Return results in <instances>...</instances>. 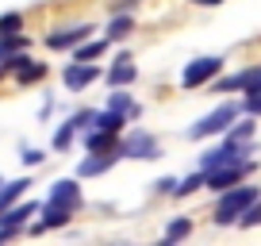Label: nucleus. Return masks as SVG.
<instances>
[{
    "label": "nucleus",
    "mask_w": 261,
    "mask_h": 246,
    "mask_svg": "<svg viewBox=\"0 0 261 246\" xmlns=\"http://www.w3.org/2000/svg\"><path fill=\"white\" fill-rule=\"evenodd\" d=\"M234 89L257 92V89H261V69H246V73H238V77H227V81H219V92H234Z\"/></svg>",
    "instance_id": "obj_5"
},
{
    "label": "nucleus",
    "mask_w": 261,
    "mask_h": 246,
    "mask_svg": "<svg viewBox=\"0 0 261 246\" xmlns=\"http://www.w3.org/2000/svg\"><path fill=\"white\" fill-rule=\"evenodd\" d=\"M180 235H188V219H177L169 227V238H180Z\"/></svg>",
    "instance_id": "obj_23"
},
{
    "label": "nucleus",
    "mask_w": 261,
    "mask_h": 246,
    "mask_svg": "<svg viewBox=\"0 0 261 246\" xmlns=\"http://www.w3.org/2000/svg\"><path fill=\"white\" fill-rule=\"evenodd\" d=\"M246 112H250V115H261V89L246 96Z\"/></svg>",
    "instance_id": "obj_20"
},
{
    "label": "nucleus",
    "mask_w": 261,
    "mask_h": 246,
    "mask_svg": "<svg viewBox=\"0 0 261 246\" xmlns=\"http://www.w3.org/2000/svg\"><path fill=\"white\" fill-rule=\"evenodd\" d=\"M127 31H130V19H127V16H119V19L112 23V39H123Z\"/></svg>",
    "instance_id": "obj_19"
},
{
    "label": "nucleus",
    "mask_w": 261,
    "mask_h": 246,
    "mask_svg": "<svg viewBox=\"0 0 261 246\" xmlns=\"http://www.w3.org/2000/svg\"><path fill=\"white\" fill-rule=\"evenodd\" d=\"M73 127H77V123H73V119H69V123H65V127H62V131H58V139H54V146H65V142H69V135H73Z\"/></svg>",
    "instance_id": "obj_21"
},
{
    "label": "nucleus",
    "mask_w": 261,
    "mask_h": 246,
    "mask_svg": "<svg viewBox=\"0 0 261 246\" xmlns=\"http://www.w3.org/2000/svg\"><path fill=\"white\" fill-rule=\"evenodd\" d=\"M19 23H23V19H19L16 12H12V16H4V19H0V35H4V39H8V35H16Z\"/></svg>",
    "instance_id": "obj_16"
},
{
    "label": "nucleus",
    "mask_w": 261,
    "mask_h": 246,
    "mask_svg": "<svg viewBox=\"0 0 261 246\" xmlns=\"http://www.w3.org/2000/svg\"><path fill=\"white\" fill-rule=\"evenodd\" d=\"M108 81H112V85H127V81H135V62H130L127 54H123L119 62H115V66H112V73H108Z\"/></svg>",
    "instance_id": "obj_8"
},
{
    "label": "nucleus",
    "mask_w": 261,
    "mask_h": 246,
    "mask_svg": "<svg viewBox=\"0 0 261 246\" xmlns=\"http://www.w3.org/2000/svg\"><path fill=\"white\" fill-rule=\"evenodd\" d=\"M234 115H238V108H234V104H223V108H215L207 119L196 123L188 135H192V139H204V135H219V131H227L230 123H234Z\"/></svg>",
    "instance_id": "obj_2"
},
{
    "label": "nucleus",
    "mask_w": 261,
    "mask_h": 246,
    "mask_svg": "<svg viewBox=\"0 0 261 246\" xmlns=\"http://www.w3.org/2000/svg\"><path fill=\"white\" fill-rule=\"evenodd\" d=\"M50 204H65V208H77V204H81V189H77L73 181H58L54 189H50Z\"/></svg>",
    "instance_id": "obj_6"
},
{
    "label": "nucleus",
    "mask_w": 261,
    "mask_h": 246,
    "mask_svg": "<svg viewBox=\"0 0 261 246\" xmlns=\"http://www.w3.org/2000/svg\"><path fill=\"white\" fill-rule=\"evenodd\" d=\"M96 127H100V131H119V127H123V115L119 112H115V108H112V112H104V115H96Z\"/></svg>",
    "instance_id": "obj_14"
},
{
    "label": "nucleus",
    "mask_w": 261,
    "mask_h": 246,
    "mask_svg": "<svg viewBox=\"0 0 261 246\" xmlns=\"http://www.w3.org/2000/svg\"><path fill=\"white\" fill-rule=\"evenodd\" d=\"M89 31H92V27H73V31H65V35H54L50 46H58V50H62V46H73V42H81Z\"/></svg>",
    "instance_id": "obj_11"
},
{
    "label": "nucleus",
    "mask_w": 261,
    "mask_h": 246,
    "mask_svg": "<svg viewBox=\"0 0 261 246\" xmlns=\"http://www.w3.org/2000/svg\"><path fill=\"white\" fill-rule=\"evenodd\" d=\"M112 162H115V158H89V162L81 165V173H104Z\"/></svg>",
    "instance_id": "obj_15"
},
{
    "label": "nucleus",
    "mask_w": 261,
    "mask_h": 246,
    "mask_svg": "<svg viewBox=\"0 0 261 246\" xmlns=\"http://www.w3.org/2000/svg\"><path fill=\"white\" fill-rule=\"evenodd\" d=\"M69 212L73 208H65V204H46V215H42V223L35 231H46V227H62L65 219H69Z\"/></svg>",
    "instance_id": "obj_7"
},
{
    "label": "nucleus",
    "mask_w": 261,
    "mask_h": 246,
    "mask_svg": "<svg viewBox=\"0 0 261 246\" xmlns=\"http://www.w3.org/2000/svg\"><path fill=\"white\" fill-rule=\"evenodd\" d=\"M204 177H207V173H196V177H188L185 185H177V192H180V196H185V192H192V189H196V185H200Z\"/></svg>",
    "instance_id": "obj_22"
},
{
    "label": "nucleus",
    "mask_w": 261,
    "mask_h": 246,
    "mask_svg": "<svg viewBox=\"0 0 261 246\" xmlns=\"http://www.w3.org/2000/svg\"><path fill=\"white\" fill-rule=\"evenodd\" d=\"M92 77H96L92 66H69V69H65V85H69V89H85Z\"/></svg>",
    "instance_id": "obj_9"
},
{
    "label": "nucleus",
    "mask_w": 261,
    "mask_h": 246,
    "mask_svg": "<svg viewBox=\"0 0 261 246\" xmlns=\"http://www.w3.org/2000/svg\"><path fill=\"white\" fill-rule=\"evenodd\" d=\"M246 169H250V162H230V165H219V169H207V181H212V189H230Z\"/></svg>",
    "instance_id": "obj_4"
},
{
    "label": "nucleus",
    "mask_w": 261,
    "mask_h": 246,
    "mask_svg": "<svg viewBox=\"0 0 261 246\" xmlns=\"http://www.w3.org/2000/svg\"><path fill=\"white\" fill-rule=\"evenodd\" d=\"M31 212H35L31 204H19V208H4V212H0V223L16 231V227H19V223H23V219H27V215H31Z\"/></svg>",
    "instance_id": "obj_10"
},
{
    "label": "nucleus",
    "mask_w": 261,
    "mask_h": 246,
    "mask_svg": "<svg viewBox=\"0 0 261 246\" xmlns=\"http://www.w3.org/2000/svg\"><path fill=\"white\" fill-rule=\"evenodd\" d=\"M246 135H250V123H242V127H234V131H230V139H227V142H242Z\"/></svg>",
    "instance_id": "obj_24"
},
{
    "label": "nucleus",
    "mask_w": 261,
    "mask_h": 246,
    "mask_svg": "<svg viewBox=\"0 0 261 246\" xmlns=\"http://www.w3.org/2000/svg\"><path fill=\"white\" fill-rule=\"evenodd\" d=\"M253 200H257V189H250V185H246V189H230L227 196L219 200V212H215V219H219V223L234 219V215H242L246 208L253 204Z\"/></svg>",
    "instance_id": "obj_1"
},
{
    "label": "nucleus",
    "mask_w": 261,
    "mask_h": 246,
    "mask_svg": "<svg viewBox=\"0 0 261 246\" xmlns=\"http://www.w3.org/2000/svg\"><path fill=\"white\" fill-rule=\"evenodd\" d=\"M130 154H139V158H154L158 150H154V139H150V135H135V139H130Z\"/></svg>",
    "instance_id": "obj_12"
},
{
    "label": "nucleus",
    "mask_w": 261,
    "mask_h": 246,
    "mask_svg": "<svg viewBox=\"0 0 261 246\" xmlns=\"http://www.w3.org/2000/svg\"><path fill=\"white\" fill-rule=\"evenodd\" d=\"M196 4H207V8H212V4H219V0H196Z\"/></svg>",
    "instance_id": "obj_25"
},
{
    "label": "nucleus",
    "mask_w": 261,
    "mask_h": 246,
    "mask_svg": "<svg viewBox=\"0 0 261 246\" xmlns=\"http://www.w3.org/2000/svg\"><path fill=\"white\" fill-rule=\"evenodd\" d=\"M23 62H27V58H12V62H8V66L19 69V81H35V77L46 73V66H23Z\"/></svg>",
    "instance_id": "obj_13"
},
{
    "label": "nucleus",
    "mask_w": 261,
    "mask_h": 246,
    "mask_svg": "<svg viewBox=\"0 0 261 246\" xmlns=\"http://www.w3.org/2000/svg\"><path fill=\"white\" fill-rule=\"evenodd\" d=\"M96 54H104V42H89V46H81V50H77V62H85V58H96Z\"/></svg>",
    "instance_id": "obj_18"
},
{
    "label": "nucleus",
    "mask_w": 261,
    "mask_h": 246,
    "mask_svg": "<svg viewBox=\"0 0 261 246\" xmlns=\"http://www.w3.org/2000/svg\"><path fill=\"white\" fill-rule=\"evenodd\" d=\"M219 58H200V62H192V66L185 69V77H180V81H185V89H196V85H204V81H212L215 73H219Z\"/></svg>",
    "instance_id": "obj_3"
},
{
    "label": "nucleus",
    "mask_w": 261,
    "mask_h": 246,
    "mask_svg": "<svg viewBox=\"0 0 261 246\" xmlns=\"http://www.w3.org/2000/svg\"><path fill=\"white\" fill-rule=\"evenodd\" d=\"M112 108H115V112H127V115H139V108L130 104V100L123 96V92H115V96H112Z\"/></svg>",
    "instance_id": "obj_17"
}]
</instances>
